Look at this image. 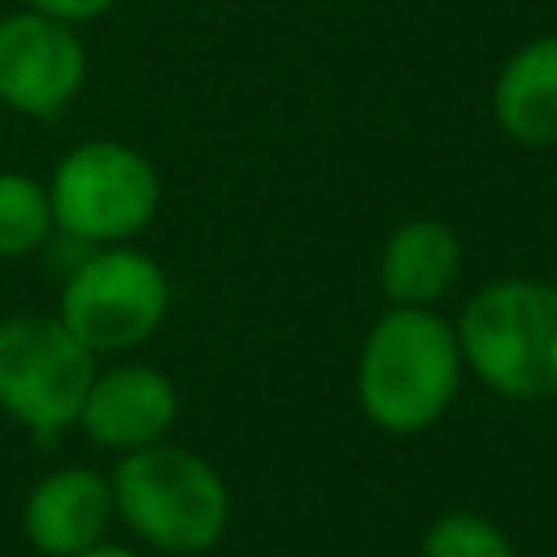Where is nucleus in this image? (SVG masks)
<instances>
[{"label": "nucleus", "instance_id": "1", "mask_svg": "<svg viewBox=\"0 0 557 557\" xmlns=\"http://www.w3.org/2000/svg\"><path fill=\"white\" fill-rule=\"evenodd\" d=\"M466 361L457 326L435 309L387 305L357 352V405L366 422L387 435H418L435 426L457 400Z\"/></svg>", "mask_w": 557, "mask_h": 557}, {"label": "nucleus", "instance_id": "2", "mask_svg": "<svg viewBox=\"0 0 557 557\" xmlns=\"http://www.w3.org/2000/svg\"><path fill=\"white\" fill-rule=\"evenodd\" d=\"M122 527L157 553L200 557L231 527V487L209 457L183 444H148L122 453L109 470Z\"/></svg>", "mask_w": 557, "mask_h": 557}, {"label": "nucleus", "instance_id": "3", "mask_svg": "<svg viewBox=\"0 0 557 557\" xmlns=\"http://www.w3.org/2000/svg\"><path fill=\"white\" fill-rule=\"evenodd\" d=\"M466 370L505 400L557 396V283L496 278L457 313Z\"/></svg>", "mask_w": 557, "mask_h": 557}, {"label": "nucleus", "instance_id": "4", "mask_svg": "<svg viewBox=\"0 0 557 557\" xmlns=\"http://www.w3.org/2000/svg\"><path fill=\"white\" fill-rule=\"evenodd\" d=\"M52 222L78 244H131L161 209L157 165L122 139L74 144L48 178Z\"/></svg>", "mask_w": 557, "mask_h": 557}, {"label": "nucleus", "instance_id": "5", "mask_svg": "<svg viewBox=\"0 0 557 557\" xmlns=\"http://www.w3.org/2000/svg\"><path fill=\"white\" fill-rule=\"evenodd\" d=\"M170 313V278L135 244H100L61 283L57 318L65 331L91 348L104 352H131L144 339L157 335V326Z\"/></svg>", "mask_w": 557, "mask_h": 557}, {"label": "nucleus", "instance_id": "6", "mask_svg": "<svg viewBox=\"0 0 557 557\" xmlns=\"http://www.w3.org/2000/svg\"><path fill=\"white\" fill-rule=\"evenodd\" d=\"M96 374V352L83 348L57 313L0 318V409L35 435H61L78 422Z\"/></svg>", "mask_w": 557, "mask_h": 557}, {"label": "nucleus", "instance_id": "7", "mask_svg": "<svg viewBox=\"0 0 557 557\" xmlns=\"http://www.w3.org/2000/svg\"><path fill=\"white\" fill-rule=\"evenodd\" d=\"M87 87L78 26L17 9L0 17V104L22 117H57Z\"/></svg>", "mask_w": 557, "mask_h": 557}, {"label": "nucleus", "instance_id": "8", "mask_svg": "<svg viewBox=\"0 0 557 557\" xmlns=\"http://www.w3.org/2000/svg\"><path fill=\"white\" fill-rule=\"evenodd\" d=\"M178 422V387L165 370L148 361H122L91 374L78 422L83 435L109 453H135L161 444Z\"/></svg>", "mask_w": 557, "mask_h": 557}, {"label": "nucleus", "instance_id": "9", "mask_svg": "<svg viewBox=\"0 0 557 557\" xmlns=\"http://www.w3.org/2000/svg\"><path fill=\"white\" fill-rule=\"evenodd\" d=\"M117 509L109 474L91 466L48 470L22 500V535L39 557H74L109 540Z\"/></svg>", "mask_w": 557, "mask_h": 557}, {"label": "nucleus", "instance_id": "10", "mask_svg": "<svg viewBox=\"0 0 557 557\" xmlns=\"http://www.w3.org/2000/svg\"><path fill=\"white\" fill-rule=\"evenodd\" d=\"M461 274V239L440 218H409L400 222L379 252V287L387 305L435 309L440 296Z\"/></svg>", "mask_w": 557, "mask_h": 557}, {"label": "nucleus", "instance_id": "11", "mask_svg": "<svg viewBox=\"0 0 557 557\" xmlns=\"http://www.w3.org/2000/svg\"><path fill=\"white\" fill-rule=\"evenodd\" d=\"M492 117L513 144H557V35H535L505 57L492 83Z\"/></svg>", "mask_w": 557, "mask_h": 557}, {"label": "nucleus", "instance_id": "12", "mask_svg": "<svg viewBox=\"0 0 557 557\" xmlns=\"http://www.w3.org/2000/svg\"><path fill=\"white\" fill-rule=\"evenodd\" d=\"M52 200L48 183L22 174V170H0V261H17L39 252L52 239Z\"/></svg>", "mask_w": 557, "mask_h": 557}, {"label": "nucleus", "instance_id": "13", "mask_svg": "<svg viewBox=\"0 0 557 557\" xmlns=\"http://www.w3.org/2000/svg\"><path fill=\"white\" fill-rule=\"evenodd\" d=\"M418 557H518V553L505 527H496L492 518L470 509H448L422 527Z\"/></svg>", "mask_w": 557, "mask_h": 557}, {"label": "nucleus", "instance_id": "14", "mask_svg": "<svg viewBox=\"0 0 557 557\" xmlns=\"http://www.w3.org/2000/svg\"><path fill=\"white\" fill-rule=\"evenodd\" d=\"M117 0H26V9L44 13V17H57L65 26H87L96 17H104Z\"/></svg>", "mask_w": 557, "mask_h": 557}, {"label": "nucleus", "instance_id": "15", "mask_svg": "<svg viewBox=\"0 0 557 557\" xmlns=\"http://www.w3.org/2000/svg\"><path fill=\"white\" fill-rule=\"evenodd\" d=\"M74 557H139L131 544H117V540H100V544H91V548H83V553H74Z\"/></svg>", "mask_w": 557, "mask_h": 557}, {"label": "nucleus", "instance_id": "16", "mask_svg": "<svg viewBox=\"0 0 557 557\" xmlns=\"http://www.w3.org/2000/svg\"><path fill=\"white\" fill-rule=\"evenodd\" d=\"M535 557H557V553H535Z\"/></svg>", "mask_w": 557, "mask_h": 557}]
</instances>
